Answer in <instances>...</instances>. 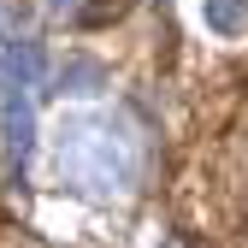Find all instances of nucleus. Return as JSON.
<instances>
[{"label": "nucleus", "mask_w": 248, "mask_h": 248, "mask_svg": "<svg viewBox=\"0 0 248 248\" xmlns=\"http://www.w3.org/2000/svg\"><path fill=\"white\" fill-rule=\"evenodd\" d=\"M53 166L89 201H124L142 177V142L124 118H101V112H71L59 118L53 136Z\"/></svg>", "instance_id": "nucleus-1"}, {"label": "nucleus", "mask_w": 248, "mask_h": 248, "mask_svg": "<svg viewBox=\"0 0 248 248\" xmlns=\"http://www.w3.org/2000/svg\"><path fill=\"white\" fill-rule=\"evenodd\" d=\"M0 142H6L12 166H24L36 154V107L24 89H0Z\"/></svg>", "instance_id": "nucleus-2"}, {"label": "nucleus", "mask_w": 248, "mask_h": 248, "mask_svg": "<svg viewBox=\"0 0 248 248\" xmlns=\"http://www.w3.org/2000/svg\"><path fill=\"white\" fill-rule=\"evenodd\" d=\"M0 77H6V89H36V83H47V53H42V42L12 36L6 47H0Z\"/></svg>", "instance_id": "nucleus-3"}, {"label": "nucleus", "mask_w": 248, "mask_h": 248, "mask_svg": "<svg viewBox=\"0 0 248 248\" xmlns=\"http://www.w3.org/2000/svg\"><path fill=\"white\" fill-rule=\"evenodd\" d=\"M107 83H112V71L101 65L95 53H71L65 65L53 71V89H59V95H71V101H95V95H107Z\"/></svg>", "instance_id": "nucleus-4"}, {"label": "nucleus", "mask_w": 248, "mask_h": 248, "mask_svg": "<svg viewBox=\"0 0 248 248\" xmlns=\"http://www.w3.org/2000/svg\"><path fill=\"white\" fill-rule=\"evenodd\" d=\"M201 24L213 36H242L248 30V0H201Z\"/></svg>", "instance_id": "nucleus-5"}, {"label": "nucleus", "mask_w": 248, "mask_h": 248, "mask_svg": "<svg viewBox=\"0 0 248 248\" xmlns=\"http://www.w3.org/2000/svg\"><path fill=\"white\" fill-rule=\"evenodd\" d=\"M47 12H77V0H47Z\"/></svg>", "instance_id": "nucleus-6"}, {"label": "nucleus", "mask_w": 248, "mask_h": 248, "mask_svg": "<svg viewBox=\"0 0 248 248\" xmlns=\"http://www.w3.org/2000/svg\"><path fill=\"white\" fill-rule=\"evenodd\" d=\"M160 248H177V242H171V236H160Z\"/></svg>", "instance_id": "nucleus-7"}, {"label": "nucleus", "mask_w": 248, "mask_h": 248, "mask_svg": "<svg viewBox=\"0 0 248 248\" xmlns=\"http://www.w3.org/2000/svg\"><path fill=\"white\" fill-rule=\"evenodd\" d=\"M0 89H6V77H0Z\"/></svg>", "instance_id": "nucleus-8"}]
</instances>
